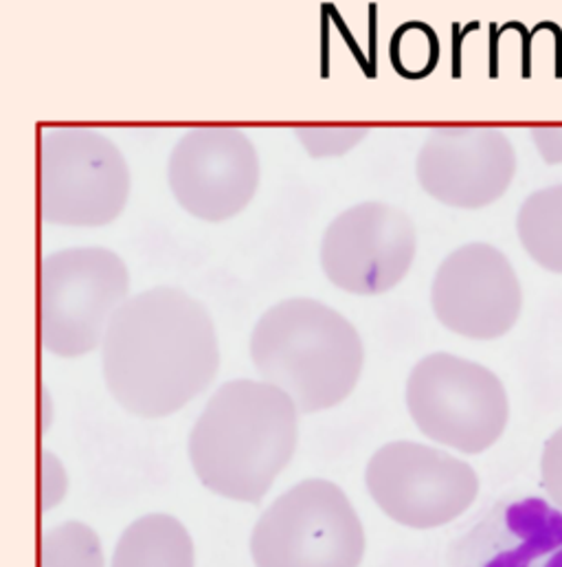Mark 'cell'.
I'll list each match as a JSON object with an SVG mask.
<instances>
[{
  "instance_id": "8992f818",
  "label": "cell",
  "mask_w": 562,
  "mask_h": 567,
  "mask_svg": "<svg viewBox=\"0 0 562 567\" xmlns=\"http://www.w3.org/2000/svg\"><path fill=\"white\" fill-rule=\"evenodd\" d=\"M422 433L459 453H483L506 431L510 403L501 379L481 363L435 352L420 359L405 390Z\"/></svg>"
},
{
  "instance_id": "30bf717a",
  "label": "cell",
  "mask_w": 562,
  "mask_h": 567,
  "mask_svg": "<svg viewBox=\"0 0 562 567\" xmlns=\"http://www.w3.org/2000/svg\"><path fill=\"white\" fill-rule=\"evenodd\" d=\"M262 178L253 142L233 126H198L174 143L167 185L174 200L194 218L225 223L242 214Z\"/></svg>"
},
{
  "instance_id": "5b68a950",
  "label": "cell",
  "mask_w": 562,
  "mask_h": 567,
  "mask_svg": "<svg viewBox=\"0 0 562 567\" xmlns=\"http://www.w3.org/2000/svg\"><path fill=\"white\" fill-rule=\"evenodd\" d=\"M131 167L117 143L86 126H58L40 140V212L60 227L115 223L131 198Z\"/></svg>"
},
{
  "instance_id": "ba28073f",
  "label": "cell",
  "mask_w": 562,
  "mask_h": 567,
  "mask_svg": "<svg viewBox=\"0 0 562 567\" xmlns=\"http://www.w3.org/2000/svg\"><path fill=\"white\" fill-rule=\"evenodd\" d=\"M365 484L389 519L416 530L450 524L479 493L470 464L414 440L383 444L367 462Z\"/></svg>"
},
{
  "instance_id": "ac0fdd59",
  "label": "cell",
  "mask_w": 562,
  "mask_h": 567,
  "mask_svg": "<svg viewBox=\"0 0 562 567\" xmlns=\"http://www.w3.org/2000/svg\"><path fill=\"white\" fill-rule=\"evenodd\" d=\"M296 140L314 158L341 156L354 150L370 135L367 126H301L294 131Z\"/></svg>"
},
{
  "instance_id": "9c48e42d",
  "label": "cell",
  "mask_w": 562,
  "mask_h": 567,
  "mask_svg": "<svg viewBox=\"0 0 562 567\" xmlns=\"http://www.w3.org/2000/svg\"><path fill=\"white\" fill-rule=\"evenodd\" d=\"M412 216L383 200L341 212L323 231L319 262L330 284L352 295H383L403 282L416 260Z\"/></svg>"
},
{
  "instance_id": "2e32d148",
  "label": "cell",
  "mask_w": 562,
  "mask_h": 567,
  "mask_svg": "<svg viewBox=\"0 0 562 567\" xmlns=\"http://www.w3.org/2000/svg\"><path fill=\"white\" fill-rule=\"evenodd\" d=\"M42 567H104L97 533L82 522H66L44 530Z\"/></svg>"
},
{
  "instance_id": "d6986e66",
  "label": "cell",
  "mask_w": 562,
  "mask_h": 567,
  "mask_svg": "<svg viewBox=\"0 0 562 567\" xmlns=\"http://www.w3.org/2000/svg\"><path fill=\"white\" fill-rule=\"evenodd\" d=\"M541 477L548 497L562 511V426L545 442Z\"/></svg>"
},
{
  "instance_id": "8fae6325",
  "label": "cell",
  "mask_w": 562,
  "mask_h": 567,
  "mask_svg": "<svg viewBox=\"0 0 562 567\" xmlns=\"http://www.w3.org/2000/svg\"><path fill=\"white\" fill-rule=\"evenodd\" d=\"M430 308L450 332L492 341L519 321L523 288L503 251L488 243H468L439 262L430 282Z\"/></svg>"
},
{
  "instance_id": "7a4b0ae2",
  "label": "cell",
  "mask_w": 562,
  "mask_h": 567,
  "mask_svg": "<svg viewBox=\"0 0 562 567\" xmlns=\"http://www.w3.org/2000/svg\"><path fill=\"white\" fill-rule=\"evenodd\" d=\"M296 421V405L264 381L220 385L189 431L196 477L225 499L260 504L294 455Z\"/></svg>"
},
{
  "instance_id": "e0dca14e",
  "label": "cell",
  "mask_w": 562,
  "mask_h": 567,
  "mask_svg": "<svg viewBox=\"0 0 562 567\" xmlns=\"http://www.w3.org/2000/svg\"><path fill=\"white\" fill-rule=\"evenodd\" d=\"M437 55H439L437 35L424 22L412 20L398 27L396 33L392 35L389 60H392V66L403 78H412V80L426 78L435 69Z\"/></svg>"
},
{
  "instance_id": "ffe728a7",
  "label": "cell",
  "mask_w": 562,
  "mask_h": 567,
  "mask_svg": "<svg viewBox=\"0 0 562 567\" xmlns=\"http://www.w3.org/2000/svg\"><path fill=\"white\" fill-rule=\"evenodd\" d=\"M69 488V475L58 455L42 453V511L55 508Z\"/></svg>"
},
{
  "instance_id": "9a60e30c",
  "label": "cell",
  "mask_w": 562,
  "mask_h": 567,
  "mask_svg": "<svg viewBox=\"0 0 562 567\" xmlns=\"http://www.w3.org/2000/svg\"><path fill=\"white\" fill-rule=\"evenodd\" d=\"M517 234L539 267L562 276V183L525 198L517 216Z\"/></svg>"
},
{
  "instance_id": "3957f363",
  "label": "cell",
  "mask_w": 562,
  "mask_h": 567,
  "mask_svg": "<svg viewBox=\"0 0 562 567\" xmlns=\"http://www.w3.org/2000/svg\"><path fill=\"white\" fill-rule=\"evenodd\" d=\"M251 361L260 381L281 390L299 414H314L354 392L365 348L345 315L312 297H290L258 319Z\"/></svg>"
},
{
  "instance_id": "7c38bea8",
  "label": "cell",
  "mask_w": 562,
  "mask_h": 567,
  "mask_svg": "<svg viewBox=\"0 0 562 567\" xmlns=\"http://www.w3.org/2000/svg\"><path fill=\"white\" fill-rule=\"evenodd\" d=\"M517 174V152L508 135L490 126H439L422 143L416 176L437 203L481 209L497 203Z\"/></svg>"
},
{
  "instance_id": "5bb4252c",
  "label": "cell",
  "mask_w": 562,
  "mask_h": 567,
  "mask_svg": "<svg viewBox=\"0 0 562 567\" xmlns=\"http://www.w3.org/2000/svg\"><path fill=\"white\" fill-rule=\"evenodd\" d=\"M113 567H194V544L178 519L152 513L124 530Z\"/></svg>"
},
{
  "instance_id": "52a82bcc",
  "label": "cell",
  "mask_w": 562,
  "mask_h": 567,
  "mask_svg": "<svg viewBox=\"0 0 562 567\" xmlns=\"http://www.w3.org/2000/svg\"><path fill=\"white\" fill-rule=\"evenodd\" d=\"M258 567H358L363 524L347 495L327 480H303L278 497L251 537Z\"/></svg>"
},
{
  "instance_id": "44dd1931",
  "label": "cell",
  "mask_w": 562,
  "mask_h": 567,
  "mask_svg": "<svg viewBox=\"0 0 562 567\" xmlns=\"http://www.w3.org/2000/svg\"><path fill=\"white\" fill-rule=\"evenodd\" d=\"M532 140L537 150L550 165L562 163V126H537L532 128Z\"/></svg>"
},
{
  "instance_id": "6da1fadb",
  "label": "cell",
  "mask_w": 562,
  "mask_h": 567,
  "mask_svg": "<svg viewBox=\"0 0 562 567\" xmlns=\"http://www.w3.org/2000/svg\"><path fill=\"white\" fill-rule=\"evenodd\" d=\"M220 346L211 312L176 286L133 295L102 343V374L122 410L165 419L198 399L216 379Z\"/></svg>"
},
{
  "instance_id": "4fadbf2b",
  "label": "cell",
  "mask_w": 562,
  "mask_h": 567,
  "mask_svg": "<svg viewBox=\"0 0 562 567\" xmlns=\"http://www.w3.org/2000/svg\"><path fill=\"white\" fill-rule=\"evenodd\" d=\"M444 567H562V511L539 495L506 497L450 544Z\"/></svg>"
},
{
  "instance_id": "277c9868",
  "label": "cell",
  "mask_w": 562,
  "mask_h": 567,
  "mask_svg": "<svg viewBox=\"0 0 562 567\" xmlns=\"http://www.w3.org/2000/svg\"><path fill=\"white\" fill-rule=\"evenodd\" d=\"M131 297L128 267L106 247L46 256L40 267L42 348L62 359L102 348L113 317Z\"/></svg>"
}]
</instances>
